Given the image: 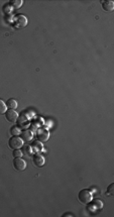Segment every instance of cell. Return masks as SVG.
<instances>
[{"instance_id": "6da1fadb", "label": "cell", "mask_w": 114, "mask_h": 217, "mask_svg": "<svg viewBox=\"0 0 114 217\" xmlns=\"http://www.w3.org/2000/svg\"><path fill=\"white\" fill-rule=\"evenodd\" d=\"M92 193L90 190L88 189H83V190H81L80 192H79V194H78V200L81 202L82 204H85V205H87V204H89L90 202L92 201Z\"/></svg>"}, {"instance_id": "7a4b0ae2", "label": "cell", "mask_w": 114, "mask_h": 217, "mask_svg": "<svg viewBox=\"0 0 114 217\" xmlns=\"http://www.w3.org/2000/svg\"><path fill=\"white\" fill-rule=\"evenodd\" d=\"M16 122H17V126H18L20 129H27V127L30 125V119L25 113H22L20 114V115H18Z\"/></svg>"}, {"instance_id": "3957f363", "label": "cell", "mask_w": 114, "mask_h": 217, "mask_svg": "<svg viewBox=\"0 0 114 217\" xmlns=\"http://www.w3.org/2000/svg\"><path fill=\"white\" fill-rule=\"evenodd\" d=\"M23 140L20 136H12L8 140V146L11 149H20L23 145Z\"/></svg>"}, {"instance_id": "277c9868", "label": "cell", "mask_w": 114, "mask_h": 217, "mask_svg": "<svg viewBox=\"0 0 114 217\" xmlns=\"http://www.w3.org/2000/svg\"><path fill=\"white\" fill-rule=\"evenodd\" d=\"M36 137L37 140L42 142H48V139H49V131L46 128H39L36 130Z\"/></svg>"}, {"instance_id": "5b68a950", "label": "cell", "mask_w": 114, "mask_h": 217, "mask_svg": "<svg viewBox=\"0 0 114 217\" xmlns=\"http://www.w3.org/2000/svg\"><path fill=\"white\" fill-rule=\"evenodd\" d=\"M13 168L16 170V171L22 172L24 171L26 168V162L21 158H14L13 160Z\"/></svg>"}, {"instance_id": "8992f818", "label": "cell", "mask_w": 114, "mask_h": 217, "mask_svg": "<svg viewBox=\"0 0 114 217\" xmlns=\"http://www.w3.org/2000/svg\"><path fill=\"white\" fill-rule=\"evenodd\" d=\"M4 114H5V118H6V120L8 122H11V123H15L16 122L17 117H18V113H17L15 110L7 109L6 112H5Z\"/></svg>"}, {"instance_id": "52a82bcc", "label": "cell", "mask_w": 114, "mask_h": 217, "mask_svg": "<svg viewBox=\"0 0 114 217\" xmlns=\"http://www.w3.org/2000/svg\"><path fill=\"white\" fill-rule=\"evenodd\" d=\"M14 23H15L17 27H24L27 24V18L22 14H18V15L14 17Z\"/></svg>"}, {"instance_id": "ba28073f", "label": "cell", "mask_w": 114, "mask_h": 217, "mask_svg": "<svg viewBox=\"0 0 114 217\" xmlns=\"http://www.w3.org/2000/svg\"><path fill=\"white\" fill-rule=\"evenodd\" d=\"M33 163L37 168H42V167L45 165L46 160L45 158H43V156H42L40 154H36L33 158Z\"/></svg>"}, {"instance_id": "9c48e42d", "label": "cell", "mask_w": 114, "mask_h": 217, "mask_svg": "<svg viewBox=\"0 0 114 217\" xmlns=\"http://www.w3.org/2000/svg\"><path fill=\"white\" fill-rule=\"evenodd\" d=\"M20 137H21V139L23 142H31V140H33V131L30 129H23L21 131V133H20Z\"/></svg>"}, {"instance_id": "30bf717a", "label": "cell", "mask_w": 114, "mask_h": 217, "mask_svg": "<svg viewBox=\"0 0 114 217\" xmlns=\"http://www.w3.org/2000/svg\"><path fill=\"white\" fill-rule=\"evenodd\" d=\"M101 3H102V9L106 11V12H112L114 10L113 1H110V0H108V1H101Z\"/></svg>"}, {"instance_id": "8fae6325", "label": "cell", "mask_w": 114, "mask_h": 217, "mask_svg": "<svg viewBox=\"0 0 114 217\" xmlns=\"http://www.w3.org/2000/svg\"><path fill=\"white\" fill-rule=\"evenodd\" d=\"M31 148H33V152H36V154H40V152H43V142H40V140H33V143H31Z\"/></svg>"}, {"instance_id": "7c38bea8", "label": "cell", "mask_w": 114, "mask_h": 217, "mask_svg": "<svg viewBox=\"0 0 114 217\" xmlns=\"http://www.w3.org/2000/svg\"><path fill=\"white\" fill-rule=\"evenodd\" d=\"M6 107L8 108V109H16L17 108V101L15 100V99H13V98H10V99H8L6 103Z\"/></svg>"}, {"instance_id": "4fadbf2b", "label": "cell", "mask_w": 114, "mask_h": 217, "mask_svg": "<svg viewBox=\"0 0 114 217\" xmlns=\"http://www.w3.org/2000/svg\"><path fill=\"white\" fill-rule=\"evenodd\" d=\"M22 154H24L25 156H28V157H31L33 155V148H31V145H22Z\"/></svg>"}, {"instance_id": "5bb4252c", "label": "cell", "mask_w": 114, "mask_h": 217, "mask_svg": "<svg viewBox=\"0 0 114 217\" xmlns=\"http://www.w3.org/2000/svg\"><path fill=\"white\" fill-rule=\"evenodd\" d=\"M33 124L36 125V126L39 128V127L42 126V125H43V119L42 118V117H40V116L33 117Z\"/></svg>"}, {"instance_id": "9a60e30c", "label": "cell", "mask_w": 114, "mask_h": 217, "mask_svg": "<svg viewBox=\"0 0 114 217\" xmlns=\"http://www.w3.org/2000/svg\"><path fill=\"white\" fill-rule=\"evenodd\" d=\"M10 133L14 136H19L20 133H21V129H20L17 125H13V126H11L10 128Z\"/></svg>"}, {"instance_id": "2e32d148", "label": "cell", "mask_w": 114, "mask_h": 217, "mask_svg": "<svg viewBox=\"0 0 114 217\" xmlns=\"http://www.w3.org/2000/svg\"><path fill=\"white\" fill-rule=\"evenodd\" d=\"M21 4H22L21 0H12V1L10 2V6H12L14 9H18V8L21 6Z\"/></svg>"}, {"instance_id": "e0dca14e", "label": "cell", "mask_w": 114, "mask_h": 217, "mask_svg": "<svg viewBox=\"0 0 114 217\" xmlns=\"http://www.w3.org/2000/svg\"><path fill=\"white\" fill-rule=\"evenodd\" d=\"M6 110H7L6 104H5V102L2 99H0V114H4L6 112Z\"/></svg>"}, {"instance_id": "ac0fdd59", "label": "cell", "mask_w": 114, "mask_h": 217, "mask_svg": "<svg viewBox=\"0 0 114 217\" xmlns=\"http://www.w3.org/2000/svg\"><path fill=\"white\" fill-rule=\"evenodd\" d=\"M113 188H114V184H113V183H112V184H110L109 186H108L107 191H106V194H107L108 196H112V195L114 194V190H113Z\"/></svg>"}, {"instance_id": "d6986e66", "label": "cell", "mask_w": 114, "mask_h": 217, "mask_svg": "<svg viewBox=\"0 0 114 217\" xmlns=\"http://www.w3.org/2000/svg\"><path fill=\"white\" fill-rule=\"evenodd\" d=\"M22 155H23L22 151H20V149H13V152H12L13 158H21Z\"/></svg>"}, {"instance_id": "ffe728a7", "label": "cell", "mask_w": 114, "mask_h": 217, "mask_svg": "<svg viewBox=\"0 0 114 217\" xmlns=\"http://www.w3.org/2000/svg\"><path fill=\"white\" fill-rule=\"evenodd\" d=\"M93 206L95 208H98V209H101L102 206H103V203H102L100 200H95L93 202Z\"/></svg>"}]
</instances>
